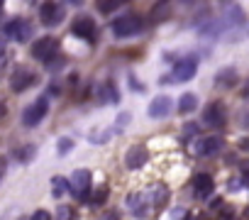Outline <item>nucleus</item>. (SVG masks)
<instances>
[{
    "instance_id": "nucleus-26",
    "label": "nucleus",
    "mask_w": 249,
    "mask_h": 220,
    "mask_svg": "<svg viewBox=\"0 0 249 220\" xmlns=\"http://www.w3.org/2000/svg\"><path fill=\"white\" fill-rule=\"evenodd\" d=\"M105 198H107V186H100V188H98V193L93 196V205H100V203H105Z\"/></svg>"
},
{
    "instance_id": "nucleus-30",
    "label": "nucleus",
    "mask_w": 249,
    "mask_h": 220,
    "mask_svg": "<svg viewBox=\"0 0 249 220\" xmlns=\"http://www.w3.org/2000/svg\"><path fill=\"white\" fill-rule=\"evenodd\" d=\"M239 149H244V152H249V137H244V140H239Z\"/></svg>"
},
{
    "instance_id": "nucleus-27",
    "label": "nucleus",
    "mask_w": 249,
    "mask_h": 220,
    "mask_svg": "<svg viewBox=\"0 0 249 220\" xmlns=\"http://www.w3.org/2000/svg\"><path fill=\"white\" fill-rule=\"evenodd\" d=\"M183 135H186V137L198 135V125H196V123H186V125H183Z\"/></svg>"
},
{
    "instance_id": "nucleus-31",
    "label": "nucleus",
    "mask_w": 249,
    "mask_h": 220,
    "mask_svg": "<svg viewBox=\"0 0 249 220\" xmlns=\"http://www.w3.org/2000/svg\"><path fill=\"white\" fill-rule=\"evenodd\" d=\"M242 98H249V81H244L242 86Z\"/></svg>"
},
{
    "instance_id": "nucleus-19",
    "label": "nucleus",
    "mask_w": 249,
    "mask_h": 220,
    "mask_svg": "<svg viewBox=\"0 0 249 220\" xmlns=\"http://www.w3.org/2000/svg\"><path fill=\"white\" fill-rule=\"evenodd\" d=\"M144 198H147V205H164L166 203V198H169V191L164 188V186H152L147 193H144Z\"/></svg>"
},
{
    "instance_id": "nucleus-10",
    "label": "nucleus",
    "mask_w": 249,
    "mask_h": 220,
    "mask_svg": "<svg viewBox=\"0 0 249 220\" xmlns=\"http://www.w3.org/2000/svg\"><path fill=\"white\" fill-rule=\"evenodd\" d=\"M203 120H205V125H210V128H222V125L227 123V110H225V105H222L220 100L208 103L205 110H203Z\"/></svg>"
},
{
    "instance_id": "nucleus-4",
    "label": "nucleus",
    "mask_w": 249,
    "mask_h": 220,
    "mask_svg": "<svg viewBox=\"0 0 249 220\" xmlns=\"http://www.w3.org/2000/svg\"><path fill=\"white\" fill-rule=\"evenodd\" d=\"M66 18V8L61 3H42L39 5V20L44 27H56Z\"/></svg>"
},
{
    "instance_id": "nucleus-24",
    "label": "nucleus",
    "mask_w": 249,
    "mask_h": 220,
    "mask_svg": "<svg viewBox=\"0 0 249 220\" xmlns=\"http://www.w3.org/2000/svg\"><path fill=\"white\" fill-rule=\"evenodd\" d=\"M71 149H73V140H71V137H61V140H59V154L66 157Z\"/></svg>"
},
{
    "instance_id": "nucleus-8",
    "label": "nucleus",
    "mask_w": 249,
    "mask_h": 220,
    "mask_svg": "<svg viewBox=\"0 0 249 220\" xmlns=\"http://www.w3.org/2000/svg\"><path fill=\"white\" fill-rule=\"evenodd\" d=\"M56 49H59V42L54 39V37H42V39H37L35 42V47H32V56L37 59V61H52L54 56H56Z\"/></svg>"
},
{
    "instance_id": "nucleus-28",
    "label": "nucleus",
    "mask_w": 249,
    "mask_h": 220,
    "mask_svg": "<svg viewBox=\"0 0 249 220\" xmlns=\"http://www.w3.org/2000/svg\"><path fill=\"white\" fill-rule=\"evenodd\" d=\"M32 220H52V215H49L47 210H37V213L32 215Z\"/></svg>"
},
{
    "instance_id": "nucleus-22",
    "label": "nucleus",
    "mask_w": 249,
    "mask_h": 220,
    "mask_svg": "<svg viewBox=\"0 0 249 220\" xmlns=\"http://www.w3.org/2000/svg\"><path fill=\"white\" fill-rule=\"evenodd\" d=\"M120 5H122L120 0H100V3H98L95 8H98V13H103V15H110V13H115Z\"/></svg>"
},
{
    "instance_id": "nucleus-5",
    "label": "nucleus",
    "mask_w": 249,
    "mask_h": 220,
    "mask_svg": "<svg viewBox=\"0 0 249 220\" xmlns=\"http://www.w3.org/2000/svg\"><path fill=\"white\" fill-rule=\"evenodd\" d=\"M196 71H198V59H196V56H183L181 61L174 64V71H171L169 81L186 83V81H191V78L196 76Z\"/></svg>"
},
{
    "instance_id": "nucleus-25",
    "label": "nucleus",
    "mask_w": 249,
    "mask_h": 220,
    "mask_svg": "<svg viewBox=\"0 0 249 220\" xmlns=\"http://www.w3.org/2000/svg\"><path fill=\"white\" fill-rule=\"evenodd\" d=\"M56 220H73V208L59 205V208H56Z\"/></svg>"
},
{
    "instance_id": "nucleus-9",
    "label": "nucleus",
    "mask_w": 249,
    "mask_h": 220,
    "mask_svg": "<svg viewBox=\"0 0 249 220\" xmlns=\"http://www.w3.org/2000/svg\"><path fill=\"white\" fill-rule=\"evenodd\" d=\"M222 147H225V140H222L220 135H208V137H200V140L196 142L193 152H196L198 157H215V154H220Z\"/></svg>"
},
{
    "instance_id": "nucleus-13",
    "label": "nucleus",
    "mask_w": 249,
    "mask_h": 220,
    "mask_svg": "<svg viewBox=\"0 0 249 220\" xmlns=\"http://www.w3.org/2000/svg\"><path fill=\"white\" fill-rule=\"evenodd\" d=\"M171 108H174V103H171V98H169V95H157V98L149 103L147 115H149V118H154V120H161V118H166V115L171 113Z\"/></svg>"
},
{
    "instance_id": "nucleus-29",
    "label": "nucleus",
    "mask_w": 249,
    "mask_h": 220,
    "mask_svg": "<svg viewBox=\"0 0 249 220\" xmlns=\"http://www.w3.org/2000/svg\"><path fill=\"white\" fill-rule=\"evenodd\" d=\"M5 169H8V162H5V157H0V181L5 176Z\"/></svg>"
},
{
    "instance_id": "nucleus-2",
    "label": "nucleus",
    "mask_w": 249,
    "mask_h": 220,
    "mask_svg": "<svg viewBox=\"0 0 249 220\" xmlns=\"http://www.w3.org/2000/svg\"><path fill=\"white\" fill-rule=\"evenodd\" d=\"M71 35L78 37V39H86V42H95V39H98V25H95L93 18L78 15V18L71 22Z\"/></svg>"
},
{
    "instance_id": "nucleus-12",
    "label": "nucleus",
    "mask_w": 249,
    "mask_h": 220,
    "mask_svg": "<svg viewBox=\"0 0 249 220\" xmlns=\"http://www.w3.org/2000/svg\"><path fill=\"white\" fill-rule=\"evenodd\" d=\"M147 162H149V152H147L144 145H135V147L127 149V154H124V164H127V169H132V171L142 169Z\"/></svg>"
},
{
    "instance_id": "nucleus-1",
    "label": "nucleus",
    "mask_w": 249,
    "mask_h": 220,
    "mask_svg": "<svg viewBox=\"0 0 249 220\" xmlns=\"http://www.w3.org/2000/svg\"><path fill=\"white\" fill-rule=\"evenodd\" d=\"M142 20L137 18V15H120V18H115L112 20V35L117 37V39H124V37H135V35H140L142 32Z\"/></svg>"
},
{
    "instance_id": "nucleus-14",
    "label": "nucleus",
    "mask_w": 249,
    "mask_h": 220,
    "mask_svg": "<svg viewBox=\"0 0 249 220\" xmlns=\"http://www.w3.org/2000/svg\"><path fill=\"white\" fill-rule=\"evenodd\" d=\"M213 188H215L213 176H208V174L193 176V193H196V198H208L213 193Z\"/></svg>"
},
{
    "instance_id": "nucleus-23",
    "label": "nucleus",
    "mask_w": 249,
    "mask_h": 220,
    "mask_svg": "<svg viewBox=\"0 0 249 220\" xmlns=\"http://www.w3.org/2000/svg\"><path fill=\"white\" fill-rule=\"evenodd\" d=\"M35 152H37V147H35V145H27V147H22L20 152H15V157H18L20 162H30V159L35 157Z\"/></svg>"
},
{
    "instance_id": "nucleus-34",
    "label": "nucleus",
    "mask_w": 249,
    "mask_h": 220,
    "mask_svg": "<svg viewBox=\"0 0 249 220\" xmlns=\"http://www.w3.org/2000/svg\"><path fill=\"white\" fill-rule=\"evenodd\" d=\"M3 115H5V108H3V105H0V118H3Z\"/></svg>"
},
{
    "instance_id": "nucleus-7",
    "label": "nucleus",
    "mask_w": 249,
    "mask_h": 220,
    "mask_svg": "<svg viewBox=\"0 0 249 220\" xmlns=\"http://www.w3.org/2000/svg\"><path fill=\"white\" fill-rule=\"evenodd\" d=\"M3 32H5V37H10L15 42H27L30 35H32V25L27 20H22V18H15V20L5 22Z\"/></svg>"
},
{
    "instance_id": "nucleus-21",
    "label": "nucleus",
    "mask_w": 249,
    "mask_h": 220,
    "mask_svg": "<svg viewBox=\"0 0 249 220\" xmlns=\"http://www.w3.org/2000/svg\"><path fill=\"white\" fill-rule=\"evenodd\" d=\"M66 191H69V181L64 176H54L52 179V193H54V198H61Z\"/></svg>"
},
{
    "instance_id": "nucleus-17",
    "label": "nucleus",
    "mask_w": 249,
    "mask_h": 220,
    "mask_svg": "<svg viewBox=\"0 0 249 220\" xmlns=\"http://www.w3.org/2000/svg\"><path fill=\"white\" fill-rule=\"evenodd\" d=\"M95 100L103 103V105H105V103H117V100H120V93H117V88L107 81V83H103V86L95 88Z\"/></svg>"
},
{
    "instance_id": "nucleus-3",
    "label": "nucleus",
    "mask_w": 249,
    "mask_h": 220,
    "mask_svg": "<svg viewBox=\"0 0 249 220\" xmlns=\"http://www.w3.org/2000/svg\"><path fill=\"white\" fill-rule=\"evenodd\" d=\"M47 110H49L47 98H37L32 105H27V108L22 110V125H25V128H37V125L44 120Z\"/></svg>"
},
{
    "instance_id": "nucleus-32",
    "label": "nucleus",
    "mask_w": 249,
    "mask_h": 220,
    "mask_svg": "<svg viewBox=\"0 0 249 220\" xmlns=\"http://www.w3.org/2000/svg\"><path fill=\"white\" fill-rule=\"evenodd\" d=\"M105 220H120V215H117V213H107Z\"/></svg>"
},
{
    "instance_id": "nucleus-18",
    "label": "nucleus",
    "mask_w": 249,
    "mask_h": 220,
    "mask_svg": "<svg viewBox=\"0 0 249 220\" xmlns=\"http://www.w3.org/2000/svg\"><path fill=\"white\" fill-rule=\"evenodd\" d=\"M237 81H239V76H237V69H232V66L220 69V71H217V76H215V83H217V86H222V88H232Z\"/></svg>"
},
{
    "instance_id": "nucleus-35",
    "label": "nucleus",
    "mask_w": 249,
    "mask_h": 220,
    "mask_svg": "<svg viewBox=\"0 0 249 220\" xmlns=\"http://www.w3.org/2000/svg\"><path fill=\"white\" fill-rule=\"evenodd\" d=\"M244 181H249V171H247V174H244Z\"/></svg>"
},
{
    "instance_id": "nucleus-16",
    "label": "nucleus",
    "mask_w": 249,
    "mask_h": 220,
    "mask_svg": "<svg viewBox=\"0 0 249 220\" xmlns=\"http://www.w3.org/2000/svg\"><path fill=\"white\" fill-rule=\"evenodd\" d=\"M127 208H130V213L135 215V218H144L147 215V198H144V193H130L127 196Z\"/></svg>"
},
{
    "instance_id": "nucleus-11",
    "label": "nucleus",
    "mask_w": 249,
    "mask_h": 220,
    "mask_svg": "<svg viewBox=\"0 0 249 220\" xmlns=\"http://www.w3.org/2000/svg\"><path fill=\"white\" fill-rule=\"evenodd\" d=\"M35 81H37V76H35L27 66H18V69L13 71V76H10V88H13L15 93H22V91H27Z\"/></svg>"
},
{
    "instance_id": "nucleus-20",
    "label": "nucleus",
    "mask_w": 249,
    "mask_h": 220,
    "mask_svg": "<svg viewBox=\"0 0 249 220\" xmlns=\"http://www.w3.org/2000/svg\"><path fill=\"white\" fill-rule=\"evenodd\" d=\"M196 108H198V98H196L193 93H183L181 100H178V113L188 115V113H193Z\"/></svg>"
},
{
    "instance_id": "nucleus-15",
    "label": "nucleus",
    "mask_w": 249,
    "mask_h": 220,
    "mask_svg": "<svg viewBox=\"0 0 249 220\" xmlns=\"http://www.w3.org/2000/svg\"><path fill=\"white\" fill-rule=\"evenodd\" d=\"M247 20L244 10L239 5H225V13H222V22L230 25V27H242Z\"/></svg>"
},
{
    "instance_id": "nucleus-33",
    "label": "nucleus",
    "mask_w": 249,
    "mask_h": 220,
    "mask_svg": "<svg viewBox=\"0 0 249 220\" xmlns=\"http://www.w3.org/2000/svg\"><path fill=\"white\" fill-rule=\"evenodd\" d=\"M3 8H5V5H3V0H0V18H3Z\"/></svg>"
},
{
    "instance_id": "nucleus-6",
    "label": "nucleus",
    "mask_w": 249,
    "mask_h": 220,
    "mask_svg": "<svg viewBox=\"0 0 249 220\" xmlns=\"http://www.w3.org/2000/svg\"><path fill=\"white\" fill-rule=\"evenodd\" d=\"M69 188H71V193H73L78 201H86V198H88V191H90V171H88V169H76L73 176H71Z\"/></svg>"
}]
</instances>
